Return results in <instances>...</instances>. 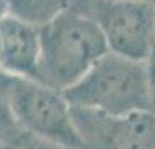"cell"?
<instances>
[{
    "mask_svg": "<svg viewBox=\"0 0 155 149\" xmlns=\"http://www.w3.org/2000/svg\"><path fill=\"white\" fill-rule=\"evenodd\" d=\"M108 50V43L98 24L70 5L40 26L37 80L64 92Z\"/></svg>",
    "mask_w": 155,
    "mask_h": 149,
    "instance_id": "cell-1",
    "label": "cell"
},
{
    "mask_svg": "<svg viewBox=\"0 0 155 149\" xmlns=\"http://www.w3.org/2000/svg\"><path fill=\"white\" fill-rule=\"evenodd\" d=\"M73 107L96 109L108 114L153 111L147 61L108 50L75 85L64 90Z\"/></svg>",
    "mask_w": 155,
    "mask_h": 149,
    "instance_id": "cell-2",
    "label": "cell"
},
{
    "mask_svg": "<svg viewBox=\"0 0 155 149\" xmlns=\"http://www.w3.org/2000/svg\"><path fill=\"white\" fill-rule=\"evenodd\" d=\"M9 104L14 120L33 137L63 147L84 149L71 104L61 90L18 76L11 83Z\"/></svg>",
    "mask_w": 155,
    "mask_h": 149,
    "instance_id": "cell-3",
    "label": "cell"
},
{
    "mask_svg": "<svg viewBox=\"0 0 155 149\" xmlns=\"http://www.w3.org/2000/svg\"><path fill=\"white\" fill-rule=\"evenodd\" d=\"M71 7L98 24L112 52L138 61L148 59L155 45V4L147 0H73Z\"/></svg>",
    "mask_w": 155,
    "mask_h": 149,
    "instance_id": "cell-4",
    "label": "cell"
},
{
    "mask_svg": "<svg viewBox=\"0 0 155 149\" xmlns=\"http://www.w3.org/2000/svg\"><path fill=\"white\" fill-rule=\"evenodd\" d=\"M71 113L84 149H155V111L117 116L71 106Z\"/></svg>",
    "mask_w": 155,
    "mask_h": 149,
    "instance_id": "cell-5",
    "label": "cell"
},
{
    "mask_svg": "<svg viewBox=\"0 0 155 149\" xmlns=\"http://www.w3.org/2000/svg\"><path fill=\"white\" fill-rule=\"evenodd\" d=\"M40 26L14 14L0 17V64L21 78L37 80Z\"/></svg>",
    "mask_w": 155,
    "mask_h": 149,
    "instance_id": "cell-6",
    "label": "cell"
},
{
    "mask_svg": "<svg viewBox=\"0 0 155 149\" xmlns=\"http://www.w3.org/2000/svg\"><path fill=\"white\" fill-rule=\"evenodd\" d=\"M11 14L42 26L71 5L73 0H5Z\"/></svg>",
    "mask_w": 155,
    "mask_h": 149,
    "instance_id": "cell-7",
    "label": "cell"
},
{
    "mask_svg": "<svg viewBox=\"0 0 155 149\" xmlns=\"http://www.w3.org/2000/svg\"><path fill=\"white\" fill-rule=\"evenodd\" d=\"M147 70H148V82H150V92H152V102H153V111H155V45L147 59Z\"/></svg>",
    "mask_w": 155,
    "mask_h": 149,
    "instance_id": "cell-8",
    "label": "cell"
},
{
    "mask_svg": "<svg viewBox=\"0 0 155 149\" xmlns=\"http://www.w3.org/2000/svg\"><path fill=\"white\" fill-rule=\"evenodd\" d=\"M33 149H70V147H63V146H58L52 142H45L42 139H38L37 144H33Z\"/></svg>",
    "mask_w": 155,
    "mask_h": 149,
    "instance_id": "cell-9",
    "label": "cell"
},
{
    "mask_svg": "<svg viewBox=\"0 0 155 149\" xmlns=\"http://www.w3.org/2000/svg\"><path fill=\"white\" fill-rule=\"evenodd\" d=\"M147 2H152V4H155V0H147Z\"/></svg>",
    "mask_w": 155,
    "mask_h": 149,
    "instance_id": "cell-10",
    "label": "cell"
}]
</instances>
